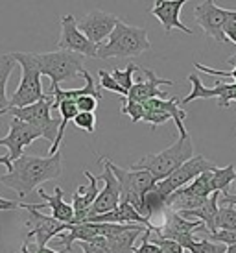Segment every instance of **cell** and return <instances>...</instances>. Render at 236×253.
Listing matches in <instances>:
<instances>
[{
    "label": "cell",
    "mask_w": 236,
    "mask_h": 253,
    "mask_svg": "<svg viewBox=\"0 0 236 253\" xmlns=\"http://www.w3.org/2000/svg\"><path fill=\"white\" fill-rule=\"evenodd\" d=\"M63 172V155L57 152L48 157H35V155L22 154L17 161L11 163L6 174L0 176V183L7 189L17 192V196L26 198L42 183L52 181L61 176Z\"/></svg>",
    "instance_id": "cell-1"
},
{
    "label": "cell",
    "mask_w": 236,
    "mask_h": 253,
    "mask_svg": "<svg viewBox=\"0 0 236 253\" xmlns=\"http://www.w3.org/2000/svg\"><path fill=\"white\" fill-rule=\"evenodd\" d=\"M152 50V42L148 39V30L140 26H131L118 19L117 26L113 30L109 39L98 46V59H127V57L142 56Z\"/></svg>",
    "instance_id": "cell-2"
},
{
    "label": "cell",
    "mask_w": 236,
    "mask_h": 253,
    "mask_svg": "<svg viewBox=\"0 0 236 253\" xmlns=\"http://www.w3.org/2000/svg\"><path fill=\"white\" fill-rule=\"evenodd\" d=\"M194 155L196 152L190 135H185V137L179 135V139L170 148L162 150L159 154H148L144 157H140L139 161H135L129 167V170H142V172L152 174L155 181H162L164 177L175 172L183 163L192 159Z\"/></svg>",
    "instance_id": "cell-3"
},
{
    "label": "cell",
    "mask_w": 236,
    "mask_h": 253,
    "mask_svg": "<svg viewBox=\"0 0 236 253\" xmlns=\"http://www.w3.org/2000/svg\"><path fill=\"white\" fill-rule=\"evenodd\" d=\"M11 56L17 63L21 65L22 74L19 87L15 89L11 98L7 100V109L32 106L44 96L41 84V72H39L37 61H35L34 54H30V52H13Z\"/></svg>",
    "instance_id": "cell-4"
},
{
    "label": "cell",
    "mask_w": 236,
    "mask_h": 253,
    "mask_svg": "<svg viewBox=\"0 0 236 253\" xmlns=\"http://www.w3.org/2000/svg\"><path fill=\"white\" fill-rule=\"evenodd\" d=\"M34 57L41 76H48L52 85H59L67 80H76L85 71V57L74 52H67V50L34 54Z\"/></svg>",
    "instance_id": "cell-5"
},
{
    "label": "cell",
    "mask_w": 236,
    "mask_h": 253,
    "mask_svg": "<svg viewBox=\"0 0 236 253\" xmlns=\"http://www.w3.org/2000/svg\"><path fill=\"white\" fill-rule=\"evenodd\" d=\"M100 163H104L109 167L115 177L118 181V189H120V204H129L133 205L137 212H139L140 202H142V196L150 192V190L157 185V181L153 179L152 174L148 172H142V170H129V169H122L118 167L111 159L107 157H102Z\"/></svg>",
    "instance_id": "cell-6"
},
{
    "label": "cell",
    "mask_w": 236,
    "mask_h": 253,
    "mask_svg": "<svg viewBox=\"0 0 236 253\" xmlns=\"http://www.w3.org/2000/svg\"><path fill=\"white\" fill-rule=\"evenodd\" d=\"M52 104H54V96L44 94L39 102H35L32 106L13 107V109H7V113L13 115L15 119L22 120V122L30 124L32 127H35L41 133V139L54 142L57 137L59 120L52 117Z\"/></svg>",
    "instance_id": "cell-7"
},
{
    "label": "cell",
    "mask_w": 236,
    "mask_h": 253,
    "mask_svg": "<svg viewBox=\"0 0 236 253\" xmlns=\"http://www.w3.org/2000/svg\"><path fill=\"white\" fill-rule=\"evenodd\" d=\"M194 19L197 26L205 32V36L212 37L218 42H227L223 28L229 22L236 21V9H223L216 6L212 0H205L194 7Z\"/></svg>",
    "instance_id": "cell-8"
},
{
    "label": "cell",
    "mask_w": 236,
    "mask_h": 253,
    "mask_svg": "<svg viewBox=\"0 0 236 253\" xmlns=\"http://www.w3.org/2000/svg\"><path fill=\"white\" fill-rule=\"evenodd\" d=\"M216 169V165L212 161H208L203 155H194L192 159H188L187 163H183L179 169L172 172L168 177H164L162 181H157L155 189L160 192L162 196H170L175 190L187 187L188 183H192L197 176H201L205 172H212Z\"/></svg>",
    "instance_id": "cell-9"
},
{
    "label": "cell",
    "mask_w": 236,
    "mask_h": 253,
    "mask_svg": "<svg viewBox=\"0 0 236 253\" xmlns=\"http://www.w3.org/2000/svg\"><path fill=\"white\" fill-rule=\"evenodd\" d=\"M19 209L28 211V222L26 224L30 225V231L26 235V239H28V242L35 239L34 244L37 248H46L50 240L59 237L63 231H67V224L57 222L56 218H52L50 214H42L41 211H37L35 204H22L21 202Z\"/></svg>",
    "instance_id": "cell-10"
},
{
    "label": "cell",
    "mask_w": 236,
    "mask_h": 253,
    "mask_svg": "<svg viewBox=\"0 0 236 253\" xmlns=\"http://www.w3.org/2000/svg\"><path fill=\"white\" fill-rule=\"evenodd\" d=\"M117 22V15L102 11V9H94V11H89L87 15L76 19V26L94 46H100L102 41L109 39Z\"/></svg>",
    "instance_id": "cell-11"
},
{
    "label": "cell",
    "mask_w": 236,
    "mask_h": 253,
    "mask_svg": "<svg viewBox=\"0 0 236 253\" xmlns=\"http://www.w3.org/2000/svg\"><path fill=\"white\" fill-rule=\"evenodd\" d=\"M57 50L74 52V54H79L83 57H96L98 46H94L78 30L76 17L69 13L61 17V34H59V41H57Z\"/></svg>",
    "instance_id": "cell-12"
},
{
    "label": "cell",
    "mask_w": 236,
    "mask_h": 253,
    "mask_svg": "<svg viewBox=\"0 0 236 253\" xmlns=\"http://www.w3.org/2000/svg\"><path fill=\"white\" fill-rule=\"evenodd\" d=\"M35 139H41V133L35 127L30 126V124H26V122H22V120L13 117L11 122H9V131H7V135L0 139V146L7 148L9 154L6 155L9 157V161L13 163L22 155V150L28 146V144H32Z\"/></svg>",
    "instance_id": "cell-13"
},
{
    "label": "cell",
    "mask_w": 236,
    "mask_h": 253,
    "mask_svg": "<svg viewBox=\"0 0 236 253\" xmlns=\"http://www.w3.org/2000/svg\"><path fill=\"white\" fill-rule=\"evenodd\" d=\"M102 165H104V163H102ZM96 179L98 181H104V189L98 192L94 204H92V207L89 209L87 218L100 216V214H105V212H111L120 205V189H118V181L107 165H104V172H102L100 176H96ZM87 218H85V220H87Z\"/></svg>",
    "instance_id": "cell-14"
},
{
    "label": "cell",
    "mask_w": 236,
    "mask_h": 253,
    "mask_svg": "<svg viewBox=\"0 0 236 253\" xmlns=\"http://www.w3.org/2000/svg\"><path fill=\"white\" fill-rule=\"evenodd\" d=\"M139 72L144 76V80H140L139 84H133V87L127 91L125 100L146 104V102H150L153 98H168L166 92H162L159 87L160 85H174L172 80H162L150 69H140Z\"/></svg>",
    "instance_id": "cell-15"
},
{
    "label": "cell",
    "mask_w": 236,
    "mask_h": 253,
    "mask_svg": "<svg viewBox=\"0 0 236 253\" xmlns=\"http://www.w3.org/2000/svg\"><path fill=\"white\" fill-rule=\"evenodd\" d=\"M183 6H185V0H157L155 6L150 9V13L162 24L166 34H170L172 30H179V32H185L187 36H192L194 34L192 28L183 24L179 19Z\"/></svg>",
    "instance_id": "cell-16"
},
{
    "label": "cell",
    "mask_w": 236,
    "mask_h": 253,
    "mask_svg": "<svg viewBox=\"0 0 236 253\" xmlns=\"http://www.w3.org/2000/svg\"><path fill=\"white\" fill-rule=\"evenodd\" d=\"M37 194H39V198L44 200V204H39V205L35 204V209H37V211L46 209V211H50V216L56 218L57 222L74 224V209H72V205L65 202V194H63L61 187H56V189H54V194H48L42 187H39V189H37Z\"/></svg>",
    "instance_id": "cell-17"
},
{
    "label": "cell",
    "mask_w": 236,
    "mask_h": 253,
    "mask_svg": "<svg viewBox=\"0 0 236 253\" xmlns=\"http://www.w3.org/2000/svg\"><path fill=\"white\" fill-rule=\"evenodd\" d=\"M85 177L89 179V185H81L79 189L72 194V209H74V224H83L87 214H89V209L92 207L94 200H96L98 192V179L96 176H92L89 170L83 172Z\"/></svg>",
    "instance_id": "cell-18"
},
{
    "label": "cell",
    "mask_w": 236,
    "mask_h": 253,
    "mask_svg": "<svg viewBox=\"0 0 236 253\" xmlns=\"http://www.w3.org/2000/svg\"><path fill=\"white\" fill-rule=\"evenodd\" d=\"M85 222H90V224H118V225H142L150 231V222H148L144 216H140L137 209L129 204H120L111 212H105V214H100V216H90L87 218Z\"/></svg>",
    "instance_id": "cell-19"
},
{
    "label": "cell",
    "mask_w": 236,
    "mask_h": 253,
    "mask_svg": "<svg viewBox=\"0 0 236 253\" xmlns=\"http://www.w3.org/2000/svg\"><path fill=\"white\" fill-rule=\"evenodd\" d=\"M220 196L222 192H212L210 196L207 198V202L197 207V209H192V211H185L179 212L183 218L187 220H199L203 225H205V231L207 233H216V218H218V211H220Z\"/></svg>",
    "instance_id": "cell-20"
},
{
    "label": "cell",
    "mask_w": 236,
    "mask_h": 253,
    "mask_svg": "<svg viewBox=\"0 0 236 253\" xmlns=\"http://www.w3.org/2000/svg\"><path fill=\"white\" fill-rule=\"evenodd\" d=\"M15 67H17V61L13 59L11 54H2L0 56V111H7L6 87L11 72L15 71Z\"/></svg>",
    "instance_id": "cell-21"
},
{
    "label": "cell",
    "mask_w": 236,
    "mask_h": 253,
    "mask_svg": "<svg viewBox=\"0 0 236 253\" xmlns=\"http://www.w3.org/2000/svg\"><path fill=\"white\" fill-rule=\"evenodd\" d=\"M236 181V167L235 165H227L223 169L216 167L210 172V187L212 192H227L231 183Z\"/></svg>",
    "instance_id": "cell-22"
},
{
    "label": "cell",
    "mask_w": 236,
    "mask_h": 253,
    "mask_svg": "<svg viewBox=\"0 0 236 253\" xmlns=\"http://www.w3.org/2000/svg\"><path fill=\"white\" fill-rule=\"evenodd\" d=\"M216 229L220 231H236V207L235 205H220Z\"/></svg>",
    "instance_id": "cell-23"
},
{
    "label": "cell",
    "mask_w": 236,
    "mask_h": 253,
    "mask_svg": "<svg viewBox=\"0 0 236 253\" xmlns=\"http://www.w3.org/2000/svg\"><path fill=\"white\" fill-rule=\"evenodd\" d=\"M227 248L223 246V244H218V242H212V240L208 239H197L187 248V252L190 253H225Z\"/></svg>",
    "instance_id": "cell-24"
},
{
    "label": "cell",
    "mask_w": 236,
    "mask_h": 253,
    "mask_svg": "<svg viewBox=\"0 0 236 253\" xmlns=\"http://www.w3.org/2000/svg\"><path fill=\"white\" fill-rule=\"evenodd\" d=\"M140 67H137V65L129 63L127 67H125V71H122V69H115V71L111 72V76L117 80V84L124 89L125 92L129 91L133 87V74L135 72H139Z\"/></svg>",
    "instance_id": "cell-25"
},
{
    "label": "cell",
    "mask_w": 236,
    "mask_h": 253,
    "mask_svg": "<svg viewBox=\"0 0 236 253\" xmlns=\"http://www.w3.org/2000/svg\"><path fill=\"white\" fill-rule=\"evenodd\" d=\"M72 122H74V126L78 129H83L87 133H94V129H96V117H94V113H78Z\"/></svg>",
    "instance_id": "cell-26"
},
{
    "label": "cell",
    "mask_w": 236,
    "mask_h": 253,
    "mask_svg": "<svg viewBox=\"0 0 236 253\" xmlns=\"http://www.w3.org/2000/svg\"><path fill=\"white\" fill-rule=\"evenodd\" d=\"M120 113H122V115H127L133 122H142V117H144V104L125 100L124 104H122V107H120Z\"/></svg>",
    "instance_id": "cell-27"
},
{
    "label": "cell",
    "mask_w": 236,
    "mask_h": 253,
    "mask_svg": "<svg viewBox=\"0 0 236 253\" xmlns=\"http://www.w3.org/2000/svg\"><path fill=\"white\" fill-rule=\"evenodd\" d=\"M98 76H100V87L102 89H105V91H113V92H118L120 96H127V92L120 87V85L117 84V80L111 76V72H107V71H100L98 72Z\"/></svg>",
    "instance_id": "cell-28"
},
{
    "label": "cell",
    "mask_w": 236,
    "mask_h": 253,
    "mask_svg": "<svg viewBox=\"0 0 236 253\" xmlns=\"http://www.w3.org/2000/svg\"><path fill=\"white\" fill-rule=\"evenodd\" d=\"M208 240H214L223 246H236V231H216L208 233Z\"/></svg>",
    "instance_id": "cell-29"
},
{
    "label": "cell",
    "mask_w": 236,
    "mask_h": 253,
    "mask_svg": "<svg viewBox=\"0 0 236 253\" xmlns=\"http://www.w3.org/2000/svg\"><path fill=\"white\" fill-rule=\"evenodd\" d=\"M76 107L79 113H94L98 109V100L90 94H83L76 98Z\"/></svg>",
    "instance_id": "cell-30"
},
{
    "label": "cell",
    "mask_w": 236,
    "mask_h": 253,
    "mask_svg": "<svg viewBox=\"0 0 236 253\" xmlns=\"http://www.w3.org/2000/svg\"><path fill=\"white\" fill-rule=\"evenodd\" d=\"M153 244H157V246L162 250V253H185V250L174 242V240H166V239H155L153 240Z\"/></svg>",
    "instance_id": "cell-31"
},
{
    "label": "cell",
    "mask_w": 236,
    "mask_h": 253,
    "mask_svg": "<svg viewBox=\"0 0 236 253\" xmlns=\"http://www.w3.org/2000/svg\"><path fill=\"white\" fill-rule=\"evenodd\" d=\"M78 244L83 250V253H107L98 242H78Z\"/></svg>",
    "instance_id": "cell-32"
},
{
    "label": "cell",
    "mask_w": 236,
    "mask_h": 253,
    "mask_svg": "<svg viewBox=\"0 0 236 253\" xmlns=\"http://www.w3.org/2000/svg\"><path fill=\"white\" fill-rule=\"evenodd\" d=\"M223 36L227 39V42H235L236 44V21L235 22H229L225 28H223Z\"/></svg>",
    "instance_id": "cell-33"
},
{
    "label": "cell",
    "mask_w": 236,
    "mask_h": 253,
    "mask_svg": "<svg viewBox=\"0 0 236 253\" xmlns=\"http://www.w3.org/2000/svg\"><path fill=\"white\" fill-rule=\"evenodd\" d=\"M21 207L19 202H13V200H4L0 198V211H17Z\"/></svg>",
    "instance_id": "cell-34"
},
{
    "label": "cell",
    "mask_w": 236,
    "mask_h": 253,
    "mask_svg": "<svg viewBox=\"0 0 236 253\" xmlns=\"http://www.w3.org/2000/svg\"><path fill=\"white\" fill-rule=\"evenodd\" d=\"M220 204L222 205H235L236 207V194H229V190H227V192H222V196H220Z\"/></svg>",
    "instance_id": "cell-35"
},
{
    "label": "cell",
    "mask_w": 236,
    "mask_h": 253,
    "mask_svg": "<svg viewBox=\"0 0 236 253\" xmlns=\"http://www.w3.org/2000/svg\"><path fill=\"white\" fill-rule=\"evenodd\" d=\"M0 165H4L6 169H9V167H11V161H9V157H7V155H0Z\"/></svg>",
    "instance_id": "cell-36"
},
{
    "label": "cell",
    "mask_w": 236,
    "mask_h": 253,
    "mask_svg": "<svg viewBox=\"0 0 236 253\" xmlns=\"http://www.w3.org/2000/svg\"><path fill=\"white\" fill-rule=\"evenodd\" d=\"M225 253H236V246H227Z\"/></svg>",
    "instance_id": "cell-37"
},
{
    "label": "cell",
    "mask_w": 236,
    "mask_h": 253,
    "mask_svg": "<svg viewBox=\"0 0 236 253\" xmlns=\"http://www.w3.org/2000/svg\"><path fill=\"white\" fill-rule=\"evenodd\" d=\"M6 113H7V111H0V117H2V115H6Z\"/></svg>",
    "instance_id": "cell-38"
},
{
    "label": "cell",
    "mask_w": 236,
    "mask_h": 253,
    "mask_svg": "<svg viewBox=\"0 0 236 253\" xmlns=\"http://www.w3.org/2000/svg\"><path fill=\"white\" fill-rule=\"evenodd\" d=\"M235 187H236V181H235Z\"/></svg>",
    "instance_id": "cell-39"
}]
</instances>
